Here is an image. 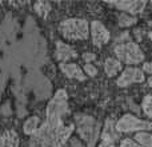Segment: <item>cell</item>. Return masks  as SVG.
I'll use <instances>...</instances> for the list:
<instances>
[{
	"instance_id": "cell-5",
	"label": "cell",
	"mask_w": 152,
	"mask_h": 147,
	"mask_svg": "<svg viewBox=\"0 0 152 147\" xmlns=\"http://www.w3.org/2000/svg\"><path fill=\"white\" fill-rule=\"evenodd\" d=\"M63 124H64L63 122L61 123H55V122L45 121L43 124H40V127L36 130V132L31 135L29 147H48L53 135H55L56 130L60 126H63Z\"/></svg>"
},
{
	"instance_id": "cell-3",
	"label": "cell",
	"mask_w": 152,
	"mask_h": 147,
	"mask_svg": "<svg viewBox=\"0 0 152 147\" xmlns=\"http://www.w3.org/2000/svg\"><path fill=\"white\" fill-rule=\"evenodd\" d=\"M59 29L67 40H86L89 36V24L84 19H67L60 23Z\"/></svg>"
},
{
	"instance_id": "cell-7",
	"label": "cell",
	"mask_w": 152,
	"mask_h": 147,
	"mask_svg": "<svg viewBox=\"0 0 152 147\" xmlns=\"http://www.w3.org/2000/svg\"><path fill=\"white\" fill-rule=\"evenodd\" d=\"M145 80L144 72L140 68L136 67H127L126 70H123V72L120 74L118 79V86L119 87H128L129 84L134 83H143Z\"/></svg>"
},
{
	"instance_id": "cell-9",
	"label": "cell",
	"mask_w": 152,
	"mask_h": 147,
	"mask_svg": "<svg viewBox=\"0 0 152 147\" xmlns=\"http://www.w3.org/2000/svg\"><path fill=\"white\" fill-rule=\"evenodd\" d=\"M119 139V132L116 130V122L113 118L105 121L102 132V143L99 147H111Z\"/></svg>"
},
{
	"instance_id": "cell-1",
	"label": "cell",
	"mask_w": 152,
	"mask_h": 147,
	"mask_svg": "<svg viewBox=\"0 0 152 147\" xmlns=\"http://www.w3.org/2000/svg\"><path fill=\"white\" fill-rule=\"evenodd\" d=\"M76 130H77L80 138L84 140L87 147H95L100 135V123L95 118L86 114H77L75 115Z\"/></svg>"
},
{
	"instance_id": "cell-4",
	"label": "cell",
	"mask_w": 152,
	"mask_h": 147,
	"mask_svg": "<svg viewBox=\"0 0 152 147\" xmlns=\"http://www.w3.org/2000/svg\"><path fill=\"white\" fill-rule=\"evenodd\" d=\"M115 55L120 63L139 64L142 62H144V54H143V51L131 39L119 43L115 47Z\"/></svg>"
},
{
	"instance_id": "cell-25",
	"label": "cell",
	"mask_w": 152,
	"mask_h": 147,
	"mask_svg": "<svg viewBox=\"0 0 152 147\" xmlns=\"http://www.w3.org/2000/svg\"><path fill=\"white\" fill-rule=\"evenodd\" d=\"M71 147H83V146H81L77 140H74V142H72V145H71Z\"/></svg>"
},
{
	"instance_id": "cell-26",
	"label": "cell",
	"mask_w": 152,
	"mask_h": 147,
	"mask_svg": "<svg viewBox=\"0 0 152 147\" xmlns=\"http://www.w3.org/2000/svg\"><path fill=\"white\" fill-rule=\"evenodd\" d=\"M148 86H150V87H152V76H150V78H148Z\"/></svg>"
},
{
	"instance_id": "cell-17",
	"label": "cell",
	"mask_w": 152,
	"mask_h": 147,
	"mask_svg": "<svg viewBox=\"0 0 152 147\" xmlns=\"http://www.w3.org/2000/svg\"><path fill=\"white\" fill-rule=\"evenodd\" d=\"M134 139L143 147H152V134L150 132H137Z\"/></svg>"
},
{
	"instance_id": "cell-6",
	"label": "cell",
	"mask_w": 152,
	"mask_h": 147,
	"mask_svg": "<svg viewBox=\"0 0 152 147\" xmlns=\"http://www.w3.org/2000/svg\"><path fill=\"white\" fill-rule=\"evenodd\" d=\"M116 130H118V132H131V131L144 132L145 130H151L152 131V122L142 121V119L136 118L132 114H126L116 122Z\"/></svg>"
},
{
	"instance_id": "cell-14",
	"label": "cell",
	"mask_w": 152,
	"mask_h": 147,
	"mask_svg": "<svg viewBox=\"0 0 152 147\" xmlns=\"http://www.w3.org/2000/svg\"><path fill=\"white\" fill-rule=\"evenodd\" d=\"M20 139L15 130H7L0 137V147H19Z\"/></svg>"
},
{
	"instance_id": "cell-12",
	"label": "cell",
	"mask_w": 152,
	"mask_h": 147,
	"mask_svg": "<svg viewBox=\"0 0 152 147\" xmlns=\"http://www.w3.org/2000/svg\"><path fill=\"white\" fill-rule=\"evenodd\" d=\"M60 70L67 78L76 79V80H86L84 71L76 63H60Z\"/></svg>"
},
{
	"instance_id": "cell-11",
	"label": "cell",
	"mask_w": 152,
	"mask_h": 147,
	"mask_svg": "<svg viewBox=\"0 0 152 147\" xmlns=\"http://www.w3.org/2000/svg\"><path fill=\"white\" fill-rule=\"evenodd\" d=\"M74 132V124H63L56 130L55 135H53L51 143L48 145V147H63L66 145V142L69 139V137Z\"/></svg>"
},
{
	"instance_id": "cell-23",
	"label": "cell",
	"mask_w": 152,
	"mask_h": 147,
	"mask_svg": "<svg viewBox=\"0 0 152 147\" xmlns=\"http://www.w3.org/2000/svg\"><path fill=\"white\" fill-rule=\"evenodd\" d=\"M143 72H147L152 76V62H145L143 64Z\"/></svg>"
},
{
	"instance_id": "cell-20",
	"label": "cell",
	"mask_w": 152,
	"mask_h": 147,
	"mask_svg": "<svg viewBox=\"0 0 152 147\" xmlns=\"http://www.w3.org/2000/svg\"><path fill=\"white\" fill-rule=\"evenodd\" d=\"M119 26L121 27H129V26H134L135 23H136V18H134V16H129L128 13H121L120 16H119Z\"/></svg>"
},
{
	"instance_id": "cell-22",
	"label": "cell",
	"mask_w": 152,
	"mask_h": 147,
	"mask_svg": "<svg viewBox=\"0 0 152 147\" xmlns=\"http://www.w3.org/2000/svg\"><path fill=\"white\" fill-rule=\"evenodd\" d=\"M120 147H143V146H140L139 143H136L132 139H123L120 142Z\"/></svg>"
},
{
	"instance_id": "cell-18",
	"label": "cell",
	"mask_w": 152,
	"mask_h": 147,
	"mask_svg": "<svg viewBox=\"0 0 152 147\" xmlns=\"http://www.w3.org/2000/svg\"><path fill=\"white\" fill-rule=\"evenodd\" d=\"M34 7H35V11H36L40 16H43V18H45L51 10L50 4H48L47 1H37V3H35Z\"/></svg>"
},
{
	"instance_id": "cell-15",
	"label": "cell",
	"mask_w": 152,
	"mask_h": 147,
	"mask_svg": "<svg viewBox=\"0 0 152 147\" xmlns=\"http://www.w3.org/2000/svg\"><path fill=\"white\" fill-rule=\"evenodd\" d=\"M104 70H105V74H107L108 78H112V76H115L116 74L121 70V63L118 59L108 58L107 60L104 62Z\"/></svg>"
},
{
	"instance_id": "cell-16",
	"label": "cell",
	"mask_w": 152,
	"mask_h": 147,
	"mask_svg": "<svg viewBox=\"0 0 152 147\" xmlns=\"http://www.w3.org/2000/svg\"><path fill=\"white\" fill-rule=\"evenodd\" d=\"M40 127V119L37 116H29L23 126V131L27 135H32L36 132V130Z\"/></svg>"
},
{
	"instance_id": "cell-2",
	"label": "cell",
	"mask_w": 152,
	"mask_h": 147,
	"mask_svg": "<svg viewBox=\"0 0 152 147\" xmlns=\"http://www.w3.org/2000/svg\"><path fill=\"white\" fill-rule=\"evenodd\" d=\"M67 112H68V94L66 90H58L47 104V111H45L47 119L45 121L61 123Z\"/></svg>"
},
{
	"instance_id": "cell-10",
	"label": "cell",
	"mask_w": 152,
	"mask_h": 147,
	"mask_svg": "<svg viewBox=\"0 0 152 147\" xmlns=\"http://www.w3.org/2000/svg\"><path fill=\"white\" fill-rule=\"evenodd\" d=\"M111 7H115L118 10L123 11L124 13H131V15H136L144 11L147 3L144 0H137V1H129V0H124V1H112L107 3Z\"/></svg>"
},
{
	"instance_id": "cell-27",
	"label": "cell",
	"mask_w": 152,
	"mask_h": 147,
	"mask_svg": "<svg viewBox=\"0 0 152 147\" xmlns=\"http://www.w3.org/2000/svg\"><path fill=\"white\" fill-rule=\"evenodd\" d=\"M111 147H115V146H111Z\"/></svg>"
},
{
	"instance_id": "cell-24",
	"label": "cell",
	"mask_w": 152,
	"mask_h": 147,
	"mask_svg": "<svg viewBox=\"0 0 152 147\" xmlns=\"http://www.w3.org/2000/svg\"><path fill=\"white\" fill-rule=\"evenodd\" d=\"M83 59L87 62V63H89L91 60H94V59H95V55H94V54H91V52H86L83 55Z\"/></svg>"
},
{
	"instance_id": "cell-13",
	"label": "cell",
	"mask_w": 152,
	"mask_h": 147,
	"mask_svg": "<svg viewBox=\"0 0 152 147\" xmlns=\"http://www.w3.org/2000/svg\"><path fill=\"white\" fill-rule=\"evenodd\" d=\"M56 58L59 60H63V63H66L69 59L76 58V52L71 46L66 44V43L58 42L56 43Z\"/></svg>"
},
{
	"instance_id": "cell-19",
	"label": "cell",
	"mask_w": 152,
	"mask_h": 147,
	"mask_svg": "<svg viewBox=\"0 0 152 147\" xmlns=\"http://www.w3.org/2000/svg\"><path fill=\"white\" fill-rule=\"evenodd\" d=\"M142 107L145 115L152 119V95H145L142 102Z\"/></svg>"
},
{
	"instance_id": "cell-8",
	"label": "cell",
	"mask_w": 152,
	"mask_h": 147,
	"mask_svg": "<svg viewBox=\"0 0 152 147\" xmlns=\"http://www.w3.org/2000/svg\"><path fill=\"white\" fill-rule=\"evenodd\" d=\"M89 34H91V37H92V43L96 47H103L110 40V32H108V29L97 20H94L91 23V26H89Z\"/></svg>"
},
{
	"instance_id": "cell-21",
	"label": "cell",
	"mask_w": 152,
	"mask_h": 147,
	"mask_svg": "<svg viewBox=\"0 0 152 147\" xmlns=\"http://www.w3.org/2000/svg\"><path fill=\"white\" fill-rule=\"evenodd\" d=\"M84 72L87 74L88 76H95L97 74V68L91 63H86L84 64Z\"/></svg>"
}]
</instances>
